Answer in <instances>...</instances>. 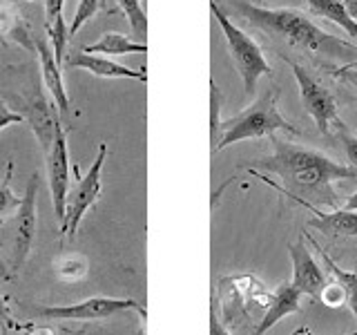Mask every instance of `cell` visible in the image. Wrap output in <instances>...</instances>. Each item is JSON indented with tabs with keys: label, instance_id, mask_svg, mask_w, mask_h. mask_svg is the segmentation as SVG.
<instances>
[{
	"label": "cell",
	"instance_id": "ba28073f",
	"mask_svg": "<svg viewBox=\"0 0 357 335\" xmlns=\"http://www.w3.org/2000/svg\"><path fill=\"white\" fill-rule=\"evenodd\" d=\"M45 168H47V186L54 204V215L59 226L65 223V206H67V193L72 186V163H70V150H67V134L59 123L54 132V141L50 152L45 154Z\"/></svg>",
	"mask_w": 357,
	"mask_h": 335
},
{
	"label": "cell",
	"instance_id": "4fadbf2b",
	"mask_svg": "<svg viewBox=\"0 0 357 335\" xmlns=\"http://www.w3.org/2000/svg\"><path fill=\"white\" fill-rule=\"evenodd\" d=\"M299 302H301V290H297L293 286V282L282 284L271 297H268L266 313H264L261 322L257 324V329L252 331V335H264L268 329H273L282 318L290 315V313H299L301 311Z\"/></svg>",
	"mask_w": 357,
	"mask_h": 335
},
{
	"label": "cell",
	"instance_id": "d4e9b609",
	"mask_svg": "<svg viewBox=\"0 0 357 335\" xmlns=\"http://www.w3.org/2000/svg\"><path fill=\"white\" fill-rule=\"evenodd\" d=\"M100 9V0H78V7L74 11V18L70 22V36H76L87 20H92Z\"/></svg>",
	"mask_w": 357,
	"mask_h": 335
},
{
	"label": "cell",
	"instance_id": "603a6c76",
	"mask_svg": "<svg viewBox=\"0 0 357 335\" xmlns=\"http://www.w3.org/2000/svg\"><path fill=\"white\" fill-rule=\"evenodd\" d=\"M56 275L65 282H76L87 275V260L83 255H67L56 262Z\"/></svg>",
	"mask_w": 357,
	"mask_h": 335
},
{
	"label": "cell",
	"instance_id": "ac0fdd59",
	"mask_svg": "<svg viewBox=\"0 0 357 335\" xmlns=\"http://www.w3.org/2000/svg\"><path fill=\"white\" fill-rule=\"evenodd\" d=\"M308 9L319 18H326L328 22H335L342 27L349 36H357V20L351 18V14L344 7V0H304Z\"/></svg>",
	"mask_w": 357,
	"mask_h": 335
},
{
	"label": "cell",
	"instance_id": "5b68a950",
	"mask_svg": "<svg viewBox=\"0 0 357 335\" xmlns=\"http://www.w3.org/2000/svg\"><path fill=\"white\" fill-rule=\"evenodd\" d=\"M105 159H107V143L100 141L98 154H96L94 163L89 165L87 174L81 177V172H78V165H72V170L76 172V184H72L70 186V193H67L65 223L61 226V234H63V237H70V239L76 237L78 226H81L85 212L98 201L100 190H103V186H100V172H103Z\"/></svg>",
	"mask_w": 357,
	"mask_h": 335
},
{
	"label": "cell",
	"instance_id": "2e32d148",
	"mask_svg": "<svg viewBox=\"0 0 357 335\" xmlns=\"http://www.w3.org/2000/svg\"><path fill=\"white\" fill-rule=\"evenodd\" d=\"M0 36H7L18 45H25L27 50H36V40L31 38L27 22L22 20L18 9L9 0H0Z\"/></svg>",
	"mask_w": 357,
	"mask_h": 335
},
{
	"label": "cell",
	"instance_id": "277c9868",
	"mask_svg": "<svg viewBox=\"0 0 357 335\" xmlns=\"http://www.w3.org/2000/svg\"><path fill=\"white\" fill-rule=\"evenodd\" d=\"M210 11H212V16H215V20L219 22V27L223 31L230 59H232L234 67H237V72L241 76L245 94L252 96L257 83H259V78L273 74L271 65H268L266 56H264L259 45L255 43V38L248 36L241 27L234 25V22L228 18L226 11L219 7L217 0H210Z\"/></svg>",
	"mask_w": 357,
	"mask_h": 335
},
{
	"label": "cell",
	"instance_id": "cb8c5ba5",
	"mask_svg": "<svg viewBox=\"0 0 357 335\" xmlns=\"http://www.w3.org/2000/svg\"><path fill=\"white\" fill-rule=\"evenodd\" d=\"M221 89L217 85L215 78H210V139H212V150L217 148L219 143V130H221V123H219V112H221Z\"/></svg>",
	"mask_w": 357,
	"mask_h": 335
},
{
	"label": "cell",
	"instance_id": "e575fe53",
	"mask_svg": "<svg viewBox=\"0 0 357 335\" xmlns=\"http://www.w3.org/2000/svg\"><path fill=\"white\" fill-rule=\"evenodd\" d=\"M346 210H357V193L349 199V201H346V206H344Z\"/></svg>",
	"mask_w": 357,
	"mask_h": 335
},
{
	"label": "cell",
	"instance_id": "8d00e7d4",
	"mask_svg": "<svg viewBox=\"0 0 357 335\" xmlns=\"http://www.w3.org/2000/svg\"><path fill=\"white\" fill-rule=\"evenodd\" d=\"M344 67H357V61H353V63H349V65H344Z\"/></svg>",
	"mask_w": 357,
	"mask_h": 335
},
{
	"label": "cell",
	"instance_id": "9c48e42d",
	"mask_svg": "<svg viewBox=\"0 0 357 335\" xmlns=\"http://www.w3.org/2000/svg\"><path fill=\"white\" fill-rule=\"evenodd\" d=\"M128 311H137L141 318H145V308L137 299H119L105 295H96L67 306H45L38 308V315L45 320H105Z\"/></svg>",
	"mask_w": 357,
	"mask_h": 335
},
{
	"label": "cell",
	"instance_id": "4316f807",
	"mask_svg": "<svg viewBox=\"0 0 357 335\" xmlns=\"http://www.w3.org/2000/svg\"><path fill=\"white\" fill-rule=\"evenodd\" d=\"M20 329V324L11 318V313H9V304H7V299L5 297H0V331H18Z\"/></svg>",
	"mask_w": 357,
	"mask_h": 335
},
{
	"label": "cell",
	"instance_id": "4dcf8cb0",
	"mask_svg": "<svg viewBox=\"0 0 357 335\" xmlns=\"http://www.w3.org/2000/svg\"><path fill=\"white\" fill-rule=\"evenodd\" d=\"M335 76L351 85H357V67H342L340 72H335Z\"/></svg>",
	"mask_w": 357,
	"mask_h": 335
},
{
	"label": "cell",
	"instance_id": "8fae6325",
	"mask_svg": "<svg viewBox=\"0 0 357 335\" xmlns=\"http://www.w3.org/2000/svg\"><path fill=\"white\" fill-rule=\"evenodd\" d=\"M65 63L76 70H85L98 78H132V81L148 83V72L145 70H130L116 61L107 59L103 54H87V52H74L65 56Z\"/></svg>",
	"mask_w": 357,
	"mask_h": 335
},
{
	"label": "cell",
	"instance_id": "5bb4252c",
	"mask_svg": "<svg viewBox=\"0 0 357 335\" xmlns=\"http://www.w3.org/2000/svg\"><path fill=\"white\" fill-rule=\"evenodd\" d=\"M36 54L40 61V74H43L45 89L52 94L54 105L61 112H67L70 110V96H67V89H65L63 76H61V65L56 61L52 47L45 40H36Z\"/></svg>",
	"mask_w": 357,
	"mask_h": 335
},
{
	"label": "cell",
	"instance_id": "6da1fadb",
	"mask_svg": "<svg viewBox=\"0 0 357 335\" xmlns=\"http://www.w3.org/2000/svg\"><path fill=\"white\" fill-rule=\"evenodd\" d=\"M273 152L259 156V159L248 161V170H266L275 172L284 181L288 197H293L297 204L306 206L308 210L317 206H331L333 210L340 208L337 193L333 190L335 181H346L357 179V170L351 165H342L328 159L321 152L301 148V145L288 143L271 137Z\"/></svg>",
	"mask_w": 357,
	"mask_h": 335
},
{
	"label": "cell",
	"instance_id": "836d02e7",
	"mask_svg": "<svg viewBox=\"0 0 357 335\" xmlns=\"http://www.w3.org/2000/svg\"><path fill=\"white\" fill-rule=\"evenodd\" d=\"M27 335H54V331L50 327H33Z\"/></svg>",
	"mask_w": 357,
	"mask_h": 335
},
{
	"label": "cell",
	"instance_id": "52a82bcc",
	"mask_svg": "<svg viewBox=\"0 0 357 335\" xmlns=\"http://www.w3.org/2000/svg\"><path fill=\"white\" fill-rule=\"evenodd\" d=\"M36 199H38V172H33L25 188V195H22V204L18 206L14 217V244H11V264H9L11 273L22 271V266H25L27 257L33 248V241H36V230H38Z\"/></svg>",
	"mask_w": 357,
	"mask_h": 335
},
{
	"label": "cell",
	"instance_id": "1f68e13d",
	"mask_svg": "<svg viewBox=\"0 0 357 335\" xmlns=\"http://www.w3.org/2000/svg\"><path fill=\"white\" fill-rule=\"evenodd\" d=\"M344 7H346V11L351 14V18L357 20V0H344Z\"/></svg>",
	"mask_w": 357,
	"mask_h": 335
},
{
	"label": "cell",
	"instance_id": "e0dca14e",
	"mask_svg": "<svg viewBox=\"0 0 357 335\" xmlns=\"http://www.w3.org/2000/svg\"><path fill=\"white\" fill-rule=\"evenodd\" d=\"M83 52L87 54H112V56H123V54H145L148 52V43L141 40H132L126 34L119 31H107L103 34L94 45H87L83 47Z\"/></svg>",
	"mask_w": 357,
	"mask_h": 335
},
{
	"label": "cell",
	"instance_id": "d6986e66",
	"mask_svg": "<svg viewBox=\"0 0 357 335\" xmlns=\"http://www.w3.org/2000/svg\"><path fill=\"white\" fill-rule=\"evenodd\" d=\"M319 253L324 257V264H326V268H328V275H333L342 284V288H344V304L351 308V313L357 320V273L342 271V268L335 264L326 253H324V251H319Z\"/></svg>",
	"mask_w": 357,
	"mask_h": 335
},
{
	"label": "cell",
	"instance_id": "7c38bea8",
	"mask_svg": "<svg viewBox=\"0 0 357 335\" xmlns=\"http://www.w3.org/2000/svg\"><path fill=\"white\" fill-rule=\"evenodd\" d=\"M25 121L29 123V128L33 132V137L38 141L40 154L45 156L52 148L54 141V132L56 126H59V119H56V112L52 107V103L45 98L43 92H36L31 96V100L27 103V112H25Z\"/></svg>",
	"mask_w": 357,
	"mask_h": 335
},
{
	"label": "cell",
	"instance_id": "7a4b0ae2",
	"mask_svg": "<svg viewBox=\"0 0 357 335\" xmlns=\"http://www.w3.org/2000/svg\"><path fill=\"white\" fill-rule=\"evenodd\" d=\"M232 5L250 25L271 34L273 38H282L295 45V47L326 56V59L333 61H344L346 65L357 61V45H351L337 36H331V34L319 29L306 14H301L297 9H271L252 5L248 0H234Z\"/></svg>",
	"mask_w": 357,
	"mask_h": 335
},
{
	"label": "cell",
	"instance_id": "44dd1931",
	"mask_svg": "<svg viewBox=\"0 0 357 335\" xmlns=\"http://www.w3.org/2000/svg\"><path fill=\"white\" fill-rule=\"evenodd\" d=\"M116 3L123 14H126L134 36H137L141 43H145V36H148V16H145L141 3L139 0H116Z\"/></svg>",
	"mask_w": 357,
	"mask_h": 335
},
{
	"label": "cell",
	"instance_id": "d590c367",
	"mask_svg": "<svg viewBox=\"0 0 357 335\" xmlns=\"http://www.w3.org/2000/svg\"><path fill=\"white\" fill-rule=\"evenodd\" d=\"M74 335H85V329H78V331H76Z\"/></svg>",
	"mask_w": 357,
	"mask_h": 335
},
{
	"label": "cell",
	"instance_id": "30bf717a",
	"mask_svg": "<svg viewBox=\"0 0 357 335\" xmlns=\"http://www.w3.org/2000/svg\"><path fill=\"white\" fill-rule=\"evenodd\" d=\"M288 253H290V260H293V286L301 290V295L321 297V293L331 284V277L321 271V266L315 260H312L304 239H297V244H290Z\"/></svg>",
	"mask_w": 357,
	"mask_h": 335
},
{
	"label": "cell",
	"instance_id": "83f0119b",
	"mask_svg": "<svg viewBox=\"0 0 357 335\" xmlns=\"http://www.w3.org/2000/svg\"><path fill=\"white\" fill-rule=\"evenodd\" d=\"M22 121H25V117L14 112L9 105L0 103V130H5L9 126H16V123H22Z\"/></svg>",
	"mask_w": 357,
	"mask_h": 335
},
{
	"label": "cell",
	"instance_id": "ffe728a7",
	"mask_svg": "<svg viewBox=\"0 0 357 335\" xmlns=\"http://www.w3.org/2000/svg\"><path fill=\"white\" fill-rule=\"evenodd\" d=\"M11 174H14V159L7 161V170L0 177V223H3L14 210H18V206L22 204V197H18L14 190H11Z\"/></svg>",
	"mask_w": 357,
	"mask_h": 335
},
{
	"label": "cell",
	"instance_id": "74e56055",
	"mask_svg": "<svg viewBox=\"0 0 357 335\" xmlns=\"http://www.w3.org/2000/svg\"><path fill=\"white\" fill-rule=\"evenodd\" d=\"M349 335H357V331H353V333H349Z\"/></svg>",
	"mask_w": 357,
	"mask_h": 335
},
{
	"label": "cell",
	"instance_id": "9a60e30c",
	"mask_svg": "<svg viewBox=\"0 0 357 335\" xmlns=\"http://www.w3.org/2000/svg\"><path fill=\"white\" fill-rule=\"evenodd\" d=\"M315 219L308 221L310 228H315L328 237H357V210H346V208H335L331 212H319L312 208Z\"/></svg>",
	"mask_w": 357,
	"mask_h": 335
},
{
	"label": "cell",
	"instance_id": "7402d4cb",
	"mask_svg": "<svg viewBox=\"0 0 357 335\" xmlns=\"http://www.w3.org/2000/svg\"><path fill=\"white\" fill-rule=\"evenodd\" d=\"M47 29V36H50V47L56 56V61H59V65L65 63V56H67V43H70V25H65V18L63 14L56 18L52 25L45 27Z\"/></svg>",
	"mask_w": 357,
	"mask_h": 335
},
{
	"label": "cell",
	"instance_id": "d6a6232c",
	"mask_svg": "<svg viewBox=\"0 0 357 335\" xmlns=\"http://www.w3.org/2000/svg\"><path fill=\"white\" fill-rule=\"evenodd\" d=\"M0 279H11V271H9V264L0 257Z\"/></svg>",
	"mask_w": 357,
	"mask_h": 335
},
{
	"label": "cell",
	"instance_id": "484cf974",
	"mask_svg": "<svg viewBox=\"0 0 357 335\" xmlns=\"http://www.w3.org/2000/svg\"><path fill=\"white\" fill-rule=\"evenodd\" d=\"M337 137H340V141H342V148H344V152H346V159H349V165L357 170V137H353V134L346 132V128L337 132Z\"/></svg>",
	"mask_w": 357,
	"mask_h": 335
},
{
	"label": "cell",
	"instance_id": "8992f818",
	"mask_svg": "<svg viewBox=\"0 0 357 335\" xmlns=\"http://www.w3.org/2000/svg\"><path fill=\"white\" fill-rule=\"evenodd\" d=\"M284 61L295 74L297 89H299V98L301 105H304L306 114L315 121V126L321 134H331L333 130H344V123L340 119L337 112V100L333 98V94L324 87L315 76H312L304 65L295 63L293 59L284 56Z\"/></svg>",
	"mask_w": 357,
	"mask_h": 335
},
{
	"label": "cell",
	"instance_id": "3957f363",
	"mask_svg": "<svg viewBox=\"0 0 357 335\" xmlns=\"http://www.w3.org/2000/svg\"><path fill=\"white\" fill-rule=\"evenodd\" d=\"M221 137L217 143V150L228 148L232 143H239L245 139H261V137H273L277 130H284L290 134H301L295 126L282 117V112L277 107V89L268 87L266 92L255 100V103L239 112L237 117L226 119L221 123Z\"/></svg>",
	"mask_w": 357,
	"mask_h": 335
},
{
	"label": "cell",
	"instance_id": "f35d334b",
	"mask_svg": "<svg viewBox=\"0 0 357 335\" xmlns=\"http://www.w3.org/2000/svg\"><path fill=\"white\" fill-rule=\"evenodd\" d=\"M29 3H33V0H29Z\"/></svg>",
	"mask_w": 357,
	"mask_h": 335
},
{
	"label": "cell",
	"instance_id": "f1b7e54d",
	"mask_svg": "<svg viewBox=\"0 0 357 335\" xmlns=\"http://www.w3.org/2000/svg\"><path fill=\"white\" fill-rule=\"evenodd\" d=\"M63 5H65V0H45V27L52 25V22L63 14Z\"/></svg>",
	"mask_w": 357,
	"mask_h": 335
},
{
	"label": "cell",
	"instance_id": "f546056e",
	"mask_svg": "<svg viewBox=\"0 0 357 335\" xmlns=\"http://www.w3.org/2000/svg\"><path fill=\"white\" fill-rule=\"evenodd\" d=\"M210 335H230L228 329L219 322V318H217V306L215 304L210 306Z\"/></svg>",
	"mask_w": 357,
	"mask_h": 335
}]
</instances>
